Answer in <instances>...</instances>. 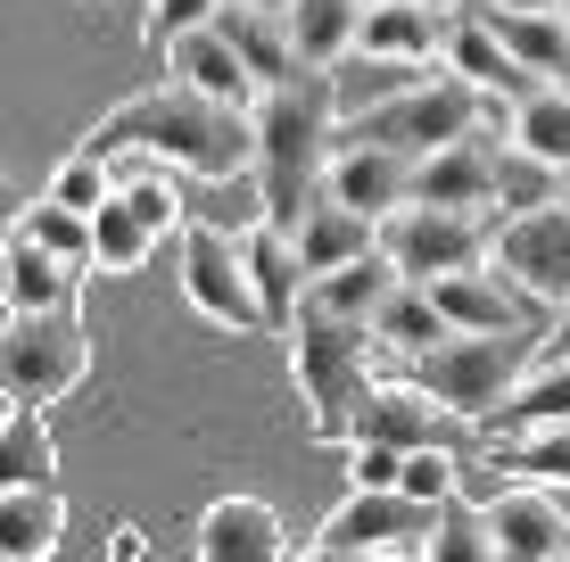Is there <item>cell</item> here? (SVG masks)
I'll list each match as a JSON object with an SVG mask.
<instances>
[{"mask_svg": "<svg viewBox=\"0 0 570 562\" xmlns=\"http://www.w3.org/2000/svg\"><path fill=\"white\" fill-rule=\"evenodd\" d=\"M364 33V0H298L289 9V42H298L306 67H340Z\"/></svg>", "mask_w": 570, "mask_h": 562, "instance_id": "30", "label": "cell"}, {"mask_svg": "<svg viewBox=\"0 0 570 562\" xmlns=\"http://www.w3.org/2000/svg\"><path fill=\"white\" fill-rule=\"evenodd\" d=\"M504 190V149H497V125L463 132V141L430 149V158H414V199L430 207H471V216H488Z\"/></svg>", "mask_w": 570, "mask_h": 562, "instance_id": "11", "label": "cell"}, {"mask_svg": "<svg viewBox=\"0 0 570 562\" xmlns=\"http://www.w3.org/2000/svg\"><path fill=\"white\" fill-rule=\"evenodd\" d=\"M372 332H381V347H397V356H422V347H439L446 332H455V315L439 306V289H430V282H405L397 298L381 306Z\"/></svg>", "mask_w": 570, "mask_h": 562, "instance_id": "31", "label": "cell"}, {"mask_svg": "<svg viewBox=\"0 0 570 562\" xmlns=\"http://www.w3.org/2000/svg\"><path fill=\"white\" fill-rule=\"evenodd\" d=\"M364 248H381V216H364V207L331 199V190L298 216V257H306V274H331V265L364 257Z\"/></svg>", "mask_w": 570, "mask_h": 562, "instance_id": "23", "label": "cell"}, {"mask_svg": "<svg viewBox=\"0 0 570 562\" xmlns=\"http://www.w3.org/2000/svg\"><path fill=\"white\" fill-rule=\"evenodd\" d=\"M446 17L439 0H364V33L356 50H389V58H446Z\"/></svg>", "mask_w": 570, "mask_h": 562, "instance_id": "22", "label": "cell"}, {"mask_svg": "<svg viewBox=\"0 0 570 562\" xmlns=\"http://www.w3.org/2000/svg\"><path fill=\"white\" fill-rule=\"evenodd\" d=\"M488 472L538 480V489H570V422H529L513 438L488 431Z\"/></svg>", "mask_w": 570, "mask_h": 562, "instance_id": "28", "label": "cell"}, {"mask_svg": "<svg viewBox=\"0 0 570 562\" xmlns=\"http://www.w3.org/2000/svg\"><path fill=\"white\" fill-rule=\"evenodd\" d=\"M430 289H439V306L455 315V332H538V315H554V306H538L513 274H504V265L488 274V257L439 274Z\"/></svg>", "mask_w": 570, "mask_h": 562, "instance_id": "12", "label": "cell"}, {"mask_svg": "<svg viewBox=\"0 0 570 562\" xmlns=\"http://www.w3.org/2000/svg\"><path fill=\"white\" fill-rule=\"evenodd\" d=\"M529 422H570V364H538L521 373V390L480 422V431H529Z\"/></svg>", "mask_w": 570, "mask_h": 562, "instance_id": "32", "label": "cell"}, {"mask_svg": "<svg viewBox=\"0 0 570 562\" xmlns=\"http://www.w3.org/2000/svg\"><path fill=\"white\" fill-rule=\"evenodd\" d=\"M504 141H513L529 166L570 174V83H538L529 100H513V125H504Z\"/></svg>", "mask_w": 570, "mask_h": 562, "instance_id": "26", "label": "cell"}, {"mask_svg": "<svg viewBox=\"0 0 570 562\" xmlns=\"http://www.w3.org/2000/svg\"><path fill=\"white\" fill-rule=\"evenodd\" d=\"M83 141L91 149H157L166 166L199 174V183H240V174H257V108L207 100V91H190L183 75H174V83H157V91L116 100Z\"/></svg>", "mask_w": 570, "mask_h": 562, "instance_id": "1", "label": "cell"}, {"mask_svg": "<svg viewBox=\"0 0 570 562\" xmlns=\"http://www.w3.org/2000/svg\"><path fill=\"white\" fill-rule=\"evenodd\" d=\"M83 373H91V332L75 306H26V315H9V339H0V390H9V405H50Z\"/></svg>", "mask_w": 570, "mask_h": 562, "instance_id": "6", "label": "cell"}, {"mask_svg": "<svg viewBox=\"0 0 570 562\" xmlns=\"http://www.w3.org/2000/svg\"><path fill=\"white\" fill-rule=\"evenodd\" d=\"M215 9H224V0H149L141 42H149V50H174L190 26H215Z\"/></svg>", "mask_w": 570, "mask_h": 562, "instance_id": "38", "label": "cell"}, {"mask_svg": "<svg viewBox=\"0 0 570 562\" xmlns=\"http://www.w3.org/2000/svg\"><path fill=\"white\" fill-rule=\"evenodd\" d=\"M430 562H488L497 554V530H488V505L471 513V505H455V496H446L439 505V530H430V546H422Z\"/></svg>", "mask_w": 570, "mask_h": 562, "instance_id": "34", "label": "cell"}, {"mask_svg": "<svg viewBox=\"0 0 570 562\" xmlns=\"http://www.w3.org/2000/svg\"><path fill=\"white\" fill-rule=\"evenodd\" d=\"M430 530H439V505H422V496H405V489H356L323 530L306 538V554H323V562H347V554H422Z\"/></svg>", "mask_w": 570, "mask_h": 562, "instance_id": "7", "label": "cell"}, {"mask_svg": "<svg viewBox=\"0 0 570 562\" xmlns=\"http://www.w3.org/2000/svg\"><path fill=\"white\" fill-rule=\"evenodd\" d=\"M488 265H504L538 306L562 315L570 306V199H538V207H521V216H504Z\"/></svg>", "mask_w": 570, "mask_h": 562, "instance_id": "10", "label": "cell"}, {"mask_svg": "<svg viewBox=\"0 0 570 562\" xmlns=\"http://www.w3.org/2000/svg\"><path fill=\"white\" fill-rule=\"evenodd\" d=\"M323 190H331V199H347V207H364V216H397V207L414 199V158H405V149H381V141L340 132Z\"/></svg>", "mask_w": 570, "mask_h": 562, "instance_id": "13", "label": "cell"}, {"mask_svg": "<svg viewBox=\"0 0 570 562\" xmlns=\"http://www.w3.org/2000/svg\"><path fill=\"white\" fill-rule=\"evenodd\" d=\"M529 364H538V332H446L439 347L405 356V381H422L446 414L488 422L504 397L521 390Z\"/></svg>", "mask_w": 570, "mask_h": 562, "instance_id": "4", "label": "cell"}, {"mask_svg": "<svg viewBox=\"0 0 570 562\" xmlns=\"http://www.w3.org/2000/svg\"><path fill=\"white\" fill-rule=\"evenodd\" d=\"M108 190H116V158H108V149H91V141H83V149H67V158L50 166V199L83 207V216L108 199Z\"/></svg>", "mask_w": 570, "mask_h": 562, "instance_id": "36", "label": "cell"}, {"mask_svg": "<svg viewBox=\"0 0 570 562\" xmlns=\"http://www.w3.org/2000/svg\"><path fill=\"white\" fill-rule=\"evenodd\" d=\"M381 248L397 257V274H405V282H439V274H455V265H480L488 248H497V231L471 216V207L405 199L397 216H381Z\"/></svg>", "mask_w": 570, "mask_h": 562, "instance_id": "9", "label": "cell"}, {"mask_svg": "<svg viewBox=\"0 0 570 562\" xmlns=\"http://www.w3.org/2000/svg\"><path fill=\"white\" fill-rule=\"evenodd\" d=\"M190 554L199 562H282L289 554V530L265 496H215L190 530Z\"/></svg>", "mask_w": 570, "mask_h": 562, "instance_id": "14", "label": "cell"}, {"mask_svg": "<svg viewBox=\"0 0 570 562\" xmlns=\"http://www.w3.org/2000/svg\"><path fill=\"white\" fill-rule=\"evenodd\" d=\"M183 289L207 323L224 332H265V298L248 274V240H232V224H183Z\"/></svg>", "mask_w": 570, "mask_h": 562, "instance_id": "8", "label": "cell"}, {"mask_svg": "<svg viewBox=\"0 0 570 562\" xmlns=\"http://www.w3.org/2000/svg\"><path fill=\"white\" fill-rule=\"evenodd\" d=\"M397 463H405V447H381V438H347V480H356V489H397Z\"/></svg>", "mask_w": 570, "mask_h": 562, "instance_id": "39", "label": "cell"}, {"mask_svg": "<svg viewBox=\"0 0 570 562\" xmlns=\"http://www.w3.org/2000/svg\"><path fill=\"white\" fill-rule=\"evenodd\" d=\"M166 75H183L190 91H207V100H232V108H257V100H265L257 67L232 50V33H224V26H190L183 42L166 50Z\"/></svg>", "mask_w": 570, "mask_h": 562, "instance_id": "18", "label": "cell"}, {"mask_svg": "<svg viewBox=\"0 0 570 562\" xmlns=\"http://www.w3.org/2000/svg\"><path fill=\"white\" fill-rule=\"evenodd\" d=\"M248 274H257V298H265V332H289L306 306V257H298V231L289 224H257L248 231Z\"/></svg>", "mask_w": 570, "mask_h": 562, "instance_id": "19", "label": "cell"}, {"mask_svg": "<svg viewBox=\"0 0 570 562\" xmlns=\"http://www.w3.org/2000/svg\"><path fill=\"white\" fill-rule=\"evenodd\" d=\"M497 125V91H480L471 75H422L414 91H397V100L364 108V116H340V132H356V141H381V149H405V158H430V149L463 141V132Z\"/></svg>", "mask_w": 570, "mask_h": 562, "instance_id": "5", "label": "cell"}, {"mask_svg": "<svg viewBox=\"0 0 570 562\" xmlns=\"http://www.w3.org/2000/svg\"><path fill=\"white\" fill-rule=\"evenodd\" d=\"M331 149H340V91H331V67H306L289 83H273L257 100V216L289 224L314 199H323Z\"/></svg>", "mask_w": 570, "mask_h": 562, "instance_id": "2", "label": "cell"}, {"mask_svg": "<svg viewBox=\"0 0 570 562\" xmlns=\"http://www.w3.org/2000/svg\"><path fill=\"white\" fill-rule=\"evenodd\" d=\"M9 224H17V231H33V240L58 248V257L91 265V216H83V207H67V199H50V190H42V199H26Z\"/></svg>", "mask_w": 570, "mask_h": 562, "instance_id": "33", "label": "cell"}, {"mask_svg": "<svg viewBox=\"0 0 570 562\" xmlns=\"http://www.w3.org/2000/svg\"><path fill=\"white\" fill-rule=\"evenodd\" d=\"M471 9H570V0H471Z\"/></svg>", "mask_w": 570, "mask_h": 562, "instance_id": "41", "label": "cell"}, {"mask_svg": "<svg viewBox=\"0 0 570 562\" xmlns=\"http://www.w3.org/2000/svg\"><path fill=\"white\" fill-rule=\"evenodd\" d=\"M455 480H463V463H455V447H405V463H397V489L405 496H422V505H446L455 496Z\"/></svg>", "mask_w": 570, "mask_h": 562, "instance_id": "37", "label": "cell"}, {"mask_svg": "<svg viewBox=\"0 0 570 562\" xmlns=\"http://www.w3.org/2000/svg\"><path fill=\"white\" fill-rule=\"evenodd\" d=\"M488 530H497L504 562H554V554H570V513L554 505V489H538V480H513L504 496H488Z\"/></svg>", "mask_w": 570, "mask_h": 562, "instance_id": "15", "label": "cell"}, {"mask_svg": "<svg viewBox=\"0 0 570 562\" xmlns=\"http://www.w3.org/2000/svg\"><path fill=\"white\" fill-rule=\"evenodd\" d=\"M0 447H9V480H58V447H50L42 405H9V431H0Z\"/></svg>", "mask_w": 570, "mask_h": 562, "instance_id": "35", "label": "cell"}, {"mask_svg": "<svg viewBox=\"0 0 570 562\" xmlns=\"http://www.w3.org/2000/svg\"><path fill=\"white\" fill-rule=\"evenodd\" d=\"M439 67L471 75V83L497 91V100H529V91H538V75L521 67L513 42H504V33L488 26V9H471V0H463L455 17H446V58H439Z\"/></svg>", "mask_w": 570, "mask_h": 562, "instance_id": "17", "label": "cell"}, {"mask_svg": "<svg viewBox=\"0 0 570 562\" xmlns=\"http://www.w3.org/2000/svg\"><path fill=\"white\" fill-rule=\"evenodd\" d=\"M9 315H26V306H75V282H83V265L58 257V248H42L33 231L9 224Z\"/></svg>", "mask_w": 570, "mask_h": 562, "instance_id": "25", "label": "cell"}, {"mask_svg": "<svg viewBox=\"0 0 570 562\" xmlns=\"http://www.w3.org/2000/svg\"><path fill=\"white\" fill-rule=\"evenodd\" d=\"M257 9H282V17H289V9H298V0H257Z\"/></svg>", "mask_w": 570, "mask_h": 562, "instance_id": "42", "label": "cell"}, {"mask_svg": "<svg viewBox=\"0 0 570 562\" xmlns=\"http://www.w3.org/2000/svg\"><path fill=\"white\" fill-rule=\"evenodd\" d=\"M108 554H116V562H141V554H149V538L125 521V530H108Z\"/></svg>", "mask_w": 570, "mask_h": 562, "instance_id": "40", "label": "cell"}, {"mask_svg": "<svg viewBox=\"0 0 570 562\" xmlns=\"http://www.w3.org/2000/svg\"><path fill=\"white\" fill-rule=\"evenodd\" d=\"M215 26L232 33V50L257 67V83L273 91V83H289V75H306V58H298V42H289V17L282 9H257V0H224L215 9Z\"/></svg>", "mask_w": 570, "mask_h": 562, "instance_id": "21", "label": "cell"}, {"mask_svg": "<svg viewBox=\"0 0 570 562\" xmlns=\"http://www.w3.org/2000/svg\"><path fill=\"white\" fill-rule=\"evenodd\" d=\"M282 339H289V373H298V397H306V431L323 438V447H347L356 405L372 390V347H381V332L306 298Z\"/></svg>", "mask_w": 570, "mask_h": 562, "instance_id": "3", "label": "cell"}, {"mask_svg": "<svg viewBox=\"0 0 570 562\" xmlns=\"http://www.w3.org/2000/svg\"><path fill=\"white\" fill-rule=\"evenodd\" d=\"M455 422H463V414H446L422 381H372L347 438H381V447H439Z\"/></svg>", "mask_w": 570, "mask_h": 562, "instance_id": "16", "label": "cell"}, {"mask_svg": "<svg viewBox=\"0 0 570 562\" xmlns=\"http://www.w3.org/2000/svg\"><path fill=\"white\" fill-rule=\"evenodd\" d=\"M422 75H439V67L430 58H389V50H347L331 67V91H340V116H364L381 100H397V91H414Z\"/></svg>", "mask_w": 570, "mask_h": 562, "instance_id": "27", "label": "cell"}, {"mask_svg": "<svg viewBox=\"0 0 570 562\" xmlns=\"http://www.w3.org/2000/svg\"><path fill=\"white\" fill-rule=\"evenodd\" d=\"M58 530H67V505H58L50 480H9V496H0V554L42 562V554H58Z\"/></svg>", "mask_w": 570, "mask_h": 562, "instance_id": "24", "label": "cell"}, {"mask_svg": "<svg viewBox=\"0 0 570 562\" xmlns=\"http://www.w3.org/2000/svg\"><path fill=\"white\" fill-rule=\"evenodd\" d=\"M149 248H157L149 216L125 199V190H108V199L91 207V265H100V274H141Z\"/></svg>", "mask_w": 570, "mask_h": 562, "instance_id": "29", "label": "cell"}, {"mask_svg": "<svg viewBox=\"0 0 570 562\" xmlns=\"http://www.w3.org/2000/svg\"><path fill=\"white\" fill-rule=\"evenodd\" d=\"M397 289H405L397 257H389V248H364V257H347V265H331V274H314L306 298L331 306V315H347V323H381V306L397 298Z\"/></svg>", "mask_w": 570, "mask_h": 562, "instance_id": "20", "label": "cell"}]
</instances>
